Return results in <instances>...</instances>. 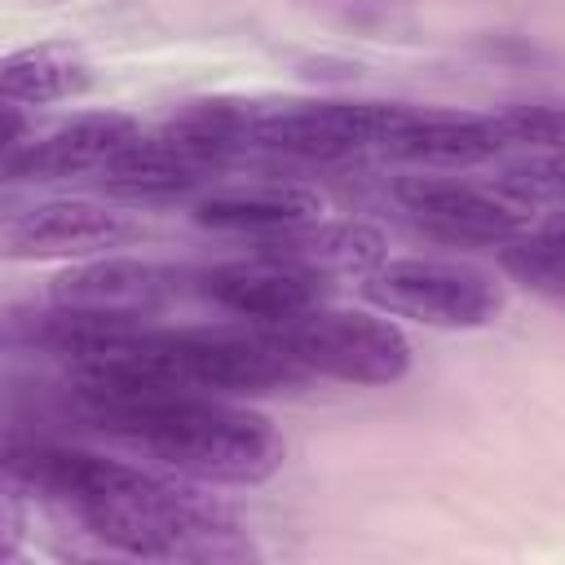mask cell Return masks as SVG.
<instances>
[{
  "label": "cell",
  "mask_w": 565,
  "mask_h": 565,
  "mask_svg": "<svg viewBox=\"0 0 565 565\" xmlns=\"http://www.w3.org/2000/svg\"><path fill=\"white\" fill-rule=\"evenodd\" d=\"M84 415L119 433L185 477L221 486H256L282 468V433L247 406L203 397L194 388H150L115 402L84 406Z\"/></svg>",
  "instance_id": "1"
},
{
  "label": "cell",
  "mask_w": 565,
  "mask_h": 565,
  "mask_svg": "<svg viewBox=\"0 0 565 565\" xmlns=\"http://www.w3.org/2000/svg\"><path fill=\"white\" fill-rule=\"evenodd\" d=\"M88 534H97L106 547L141 561H247L256 547L247 534L216 508L194 499L190 490H177L141 468H132L115 490L88 499L75 508Z\"/></svg>",
  "instance_id": "2"
},
{
  "label": "cell",
  "mask_w": 565,
  "mask_h": 565,
  "mask_svg": "<svg viewBox=\"0 0 565 565\" xmlns=\"http://www.w3.org/2000/svg\"><path fill=\"white\" fill-rule=\"evenodd\" d=\"M150 353L172 388L203 393H278L305 380V366L278 344V335H247L225 327L150 331Z\"/></svg>",
  "instance_id": "3"
},
{
  "label": "cell",
  "mask_w": 565,
  "mask_h": 565,
  "mask_svg": "<svg viewBox=\"0 0 565 565\" xmlns=\"http://www.w3.org/2000/svg\"><path fill=\"white\" fill-rule=\"evenodd\" d=\"M362 296L393 318L446 331H472L503 313V282L494 274L437 256L380 260L371 274H362Z\"/></svg>",
  "instance_id": "4"
},
{
  "label": "cell",
  "mask_w": 565,
  "mask_h": 565,
  "mask_svg": "<svg viewBox=\"0 0 565 565\" xmlns=\"http://www.w3.org/2000/svg\"><path fill=\"white\" fill-rule=\"evenodd\" d=\"M278 344L305 366L340 384H393L411 371V340L402 327L358 309H305L274 327Z\"/></svg>",
  "instance_id": "5"
},
{
  "label": "cell",
  "mask_w": 565,
  "mask_h": 565,
  "mask_svg": "<svg viewBox=\"0 0 565 565\" xmlns=\"http://www.w3.org/2000/svg\"><path fill=\"white\" fill-rule=\"evenodd\" d=\"M411 115V106L393 102H287L256 106L247 150H274L296 159H349L362 150H380L393 128Z\"/></svg>",
  "instance_id": "6"
},
{
  "label": "cell",
  "mask_w": 565,
  "mask_h": 565,
  "mask_svg": "<svg viewBox=\"0 0 565 565\" xmlns=\"http://www.w3.org/2000/svg\"><path fill=\"white\" fill-rule=\"evenodd\" d=\"M393 194L424 234L446 243H503L530 230L539 216L534 207L503 194L494 181L472 185L455 177H402Z\"/></svg>",
  "instance_id": "7"
},
{
  "label": "cell",
  "mask_w": 565,
  "mask_h": 565,
  "mask_svg": "<svg viewBox=\"0 0 565 565\" xmlns=\"http://www.w3.org/2000/svg\"><path fill=\"white\" fill-rule=\"evenodd\" d=\"M128 472L132 468L119 459L0 424V490H9L18 499L40 494V499H62V503L79 508V503L115 490Z\"/></svg>",
  "instance_id": "8"
},
{
  "label": "cell",
  "mask_w": 565,
  "mask_h": 565,
  "mask_svg": "<svg viewBox=\"0 0 565 565\" xmlns=\"http://www.w3.org/2000/svg\"><path fill=\"white\" fill-rule=\"evenodd\" d=\"M181 291L177 274L154 265V260H132V256H93L84 265L62 269L49 282V300L75 313L110 318V322H141L159 313L172 296Z\"/></svg>",
  "instance_id": "9"
},
{
  "label": "cell",
  "mask_w": 565,
  "mask_h": 565,
  "mask_svg": "<svg viewBox=\"0 0 565 565\" xmlns=\"http://www.w3.org/2000/svg\"><path fill=\"white\" fill-rule=\"evenodd\" d=\"M199 291L238 318H256V322L278 327V322H287V318H296L322 300V278L256 252L247 260H225V265L203 269Z\"/></svg>",
  "instance_id": "10"
},
{
  "label": "cell",
  "mask_w": 565,
  "mask_h": 565,
  "mask_svg": "<svg viewBox=\"0 0 565 565\" xmlns=\"http://www.w3.org/2000/svg\"><path fill=\"white\" fill-rule=\"evenodd\" d=\"M141 137V124L124 110H88L75 115L71 124L53 128L49 137L31 141L26 150H13L4 159L9 177H79V172H102L119 150H128Z\"/></svg>",
  "instance_id": "11"
},
{
  "label": "cell",
  "mask_w": 565,
  "mask_h": 565,
  "mask_svg": "<svg viewBox=\"0 0 565 565\" xmlns=\"http://www.w3.org/2000/svg\"><path fill=\"white\" fill-rule=\"evenodd\" d=\"M132 234L137 225L115 207H102L88 199H57L22 212L4 234V252L9 256H93L128 243Z\"/></svg>",
  "instance_id": "12"
},
{
  "label": "cell",
  "mask_w": 565,
  "mask_h": 565,
  "mask_svg": "<svg viewBox=\"0 0 565 565\" xmlns=\"http://www.w3.org/2000/svg\"><path fill=\"white\" fill-rule=\"evenodd\" d=\"M256 252L287 260V265H296L322 282L327 278H362L384 260V234L375 225H362V221L313 216V221H300V225H287L278 234L256 238Z\"/></svg>",
  "instance_id": "13"
},
{
  "label": "cell",
  "mask_w": 565,
  "mask_h": 565,
  "mask_svg": "<svg viewBox=\"0 0 565 565\" xmlns=\"http://www.w3.org/2000/svg\"><path fill=\"white\" fill-rule=\"evenodd\" d=\"M503 150L508 146L494 128V115H437V110H411L380 146V154L419 168H477Z\"/></svg>",
  "instance_id": "14"
},
{
  "label": "cell",
  "mask_w": 565,
  "mask_h": 565,
  "mask_svg": "<svg viewBox=\"0 0 565 565\" xmlns=\"http://www.w3.org/2000/svg\"><path fill=\"white\" fill-rule=\"evenodd\" d=\"M322 216V194L296 181H247L212 190L194 203V221L221 234H278L287 225Z\"/></svg>",
  "instance_id": "15"
},
{
  "label": "cell",
  "mask_w": 565,
  "mask_h": 565,
  "mask_svg": "<svg viewBox=\"0 0 565 565\" xmlns=\"http://www.w3.org/2000/svg\"><path fill=\"white\" fill-rule=\"evenodd\" d=\"M93 84V66L71 44H26L0 57V97L13 106H49L79 97Z\"/></svg>",
  "instance_id": "16"
},
{
  "label": "cell",
  "mask_w": 565,
  "mask_h": 565,
  "mask_svg": "<svg viewBox=\"0 0 565 565\" xmlns=\"http://www.w3.org/2000/svg\"><path fill=\"white\" fill-rule=\"evenodd\" d=\"M207 168L190 163L185 154H177L172 146H163L154 132L137 137L128 150H119L106 168H102V185L110 194H124V199H168V194H181L190 185L203 181Z\"/></svg>",
  "instance_id": "17"
},
{
  "label": "cell",
  "mask_w": 565,
  "mask_h": 565,
  "mask_svg": "<svg viewBox=\"0 0 565 565\" xmlns=\"http://www.w3.org/2000/svg\"><path fill=\"white\" fill-rule=\"evenodd\" d=\"M499 265L508 278H516L521 287L561 300L565 296V238H561V221L547 216L543 225H530L512 238L499 243Z\"/></svg>",
  "instance_id": "18"
},
{
  "label": "cell",
  "mask_w": 565,
  "mask_h": 565,
  "mask_svg": "<svg viewBox=\"0 0 565 565\" xmlns=\"http://www.w3.org/2000/svg\"><path fill=\"white\" fill-rule=\"evenodd\" d=\"M494 128H499L503 146H525V150H556L561 146V110L547 102L503 106V110H494Z\"/></svg>",
  "instance_id": "19"
},
{
  "label": "cell",
  "mask_w": 565,
  "mask_h": 565,
  "mask_svg": "<svg viewBox=\"0 0 565 565\" xmlns=\"http://www.w3.org/2000/svg\"><path fill=\"white\" fill-rule=\"evenodd\" d=\"M26 543V512H22V499L0 490V561H13Z\"/></svg>",
  "instance_id": "20"
},
{
  "label": "cell",
  "mask_w": 565,
  "mask_h": 565,
  "mask_svg": "<svg viewBox=\"0 0 565 565\" xmlns=\"http://www.w3.org/2000/svg\"><path fill=\"white\" fill-rule=\"evenodd\" d=\"M22 110L13 106V102H4L0 97V168H4V159L18 150V137H22Z\"/></svg>",
  "instance_id": "21"
},
{
  "label": "cell",
  "mask_w": 565,
  "mask_h": 565,
  "mask_svg": "<svg viewBox=\"0 0 565 565\" xmlns=\"http://www.w3.org/2000/svg\"><path fill=\"white\" fill-rule=\"evenodd\" d=\"M13 207V199H0V221H4V212Z\"/></svg>",
  "instance_id": "22"
}]
</instances>
